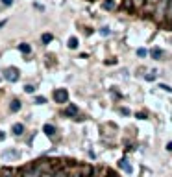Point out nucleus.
<instances>
[{
    "mask_svg": "<svg viewBox=\"0 0 172 177\" xmlns=\"http://www.w3.org/2000/svg\"><path fill=\"white\" fill-rule=\"evenodd\" d=\"M4 78H6L8 81L15 83V81H19L20 72H19V68H15V66H9V68H6V70H4Z\"/></svg>",
    "mask_w": 172,
    "mask_h": 177,
    "instance_id": "nucleus-1",
    "label": "nucleus"
},
{
    "mask_svg": "<svg viewBox=\"0 0 172 177\" xmlns=\"http://www.w3.org/2000/svg\"><path fill=\"white\" fill-rule=\"evenodd\" d=\"M54 102L56 103H67L68 102L67 88H56V91H54Z\"/></svg>",
    "mask_w": 172,
    "mask_h": 177,
    "instance_id": "nucleus-2",
    "label": "nucleus"
},
{
    "mask_svg": "<svg viewBox=\"0 0 172 177\" xmlns=\"http://www.w3.org/2000/svg\"><path fill=\"white\" fill-rule=\"evenodd\" d=\"M118 166H120L122 170H124L126 173H132V172H133V168H132V164H130V161H128L126 157H124V159H120V161H118Z\"/></svg>",
    "mask_w": 172,
    "mask_h": 177,
    "instance_id": "nucleus-3",
    "label": "nucleus"
},
{
    "mask_svg": "<svg viewBox=\"0 0 172 177\" xmlns=\"http://www.w3.org/2000/svg\"><path fill=\"white\" fill-rule=\"evenodd\" d=\"M63 115H65V116H76V118H78V107H76V105H68V107L63 111Z\"/></svg>",
    "mask_w": 172,
    "mask_h": 177,
    "instance_id": "nucleus-4",
    "label": "nucleus"
},
{
    "mask_svg": "<svg viewBox=\"0 0 172 177\" xmlns=\"http://www.w3.org/2000/svg\"><path fill=\"white\" fill-rule=\"evenodd\" d=\"M43 131L46 133L48 137H54L56 135V127L52 125V124H44V127H43Z\"/></svg>",
    "mask_w": 172,
    "mask_h": 177,
    "instance_id": "nucleus-5",
    "label": "nucleus"
},
{
    "mask_svg": "<svg viewBox=\"0 0 172 177\" xmlns=\"http://www.w3.org/2000/svg\"><path fill=\"white\" fill-rule=\"evenodd\" d=\"M150 55H152V59H161V57H163V50L156 46V48L150 50Z\"/></svg>",
    "mask_w": 172,
    "mask_h": 177,
    "instance_id": "nucleus-6",
    "label": "nucleus"
},
{
    "mask_svg": "<svg viewBox=\"0 0 172 177\" xmlns=\"http://www.w3.org/2000/svg\"><path fill=\"white\" fill-rule=\"evenodd\" d=\"M11 131H13V135L19 137V135H22V133H24V125H22V124H15V125L11 127Z\"/></svg>",
    "mask_w": 172,
    "mask_h": 177,
    "instance_id": "nucleus-7",
    "label": "nucleus"
},
{
    "mask_svg": "<svg viewBox=\"0 0 172 177\" xmlns=\"http://www.w3.org/2000/svg\"><path fill=\"white\" fill-rule=\"evenodd\" d=\"M9 111H11V113H17V111H20V102H19V100H13V102L9 103Z\"/></svg>",
    "mask_w": 172,
    "mask_h": 177,
    "instance_id": "nucleus-8",
    "label": "nucleus"
},
{
    "mask_svg": "<svg viewBox=\"0 0 172 177\" xmlns=\"http://www.w3.org/2000/svg\"><path fill=\"white\" fill-rule=\"evenodd\" d=\"M19 50H20L22 54H30V52H32V48H30V44H26V42H22V44H19Z\"/></svg>",
    "mask_w": 172,
    "mask_h": 177,
    "instance_id": "nucleus-9",
    "label": "nucleus"
},
{
    "mask_svg": "<svg viewBox=\"0 0 172 177\" xmlns=\"http://www.w3.org/2000/svg\"><path fill=\"white\" fill-rule=\"evenodd\" d=\"M156 78H157V70H152L150 74H146V76H144L146 81H156Z\"/></svg>",
    "mask_w": 172,
    "mask_h": 177,
    "instance_id": "nucleus-10",
    "label": "nucleus"
},
{
    "mask_svg": "<svg viewBox=\"0 0 172 177\" xmlns=\"http://www.w3.org/2000/svg\"><path fill=\"white\" fill-rule=\"evenodd\" d=\"M68 48H72V50L78 48V39H76V37H70V39H68Z\"/></svg>",
    "mask_w": 172,
    "mask_h": 177,
    "instance_id": "nucleus-11",
    "label": "nucleus"
},
{
    "mask_svg": "<svg viewBox=\"0 0 172 177\" xmlns=\"http://www.w3.org/2000/svg\"><path fill=\"white\" fill-rule=\"evenodd\" d=\"M41 39H43V42H44V44H48V42H50V41H52V39H54V37H52V35H50V33H44V35H43V37H41Z\"/></svg>",
    "mask_w": 172,
    "mask_h": 177,
    "instance_id": "nucleus-12",
    "label": "nucleus"
},
{
    "mask_svg": "<svg viewBox=\"0 0 172 177\" xmlns=\"http://www.w3.org/2000/svg\"><path fill=\"white\" fill-rule=\"evenodd\" d=\"M115 4H113V0H107V2H104V9H113Z\"/></svg>",
    "mask_w": 172,
    "mask_h": 177,
    "instance_id": "nucleus-13",
    "label": "nucleus"
},
{
    "mask_svg": "<svg viewBox=\"0 0 172 177\" xmlns=\"http://www.w3.org/2000/svg\"><path fill=\"white\" fill-rule=\"evenodd\" d=\"M24 91H26L28 94H33V92H35V87H33V85H26V87H24Z\"/></svg>",
    "mask_w": 172,
    "mask_h": 177,
    "instance_id": "nucleus-14",
    "label": "nucleus"
},
{
    "mask_svg": "<svg viewBox=\"0 0 172 177\" xmlns=\"http://www.w3.org/2000/svg\"><path fill=\"white\" fill-rule=\"evenodd\" d=\"M100 35L107 37V35H111V30H109V28H100Z\"/></svg>",
    "mask_w": 172,
    "mask_h": 177,
    "instance_id": "nucleus-15",
    "label": "nucleus"
},
{
    "mask_svg": "<svg viewBox=\"0 0 172 177\" xmlns=\"http://www.w3.org/2000/svg\"><path fill=\"white\" fill-rule=\"evenodd\" d=\"M159 88H163V91H167V92H172V87L170 85H165V83H161Z\"/></svg>",
    "mask_w": 172,
    "mask_h": 177,
    "instance_id": "nucleus-16",
    "label": "nucleus"
},
{
    "mask_svg": "<svg viewBox=\"0 0 172 177\" xmlns=\"http://www.w3.org/2000/svg\"><path fill=\"white\" fill-rule=\"evenodd\" d=\"M146 54H148V52H146L144 48H139V50H137V55H139V57H146Z\"/></svg>",
    "mask_w": 172,
    "mask_h": 177,
    "instance_id": "nucleus-17",
    "label": "nucleus"
},
{
    "mask_svg": "<svg viewBox=\"0 0 172 177\" xmlns=\"http://www.w3.org/2000/svg\"><path fill=\"white\" fill-rule=\"evenodd\" d=\"M35 103L43 105V103H46V98H43V96H37V98H35Z\"/></svg>",
    "mask_w": 172,
    "mask_h": 177,
    "instance_id": "nucleus-18",
    "label": "nucleus"
},
{
    "mask_svg": "<svg viewBox=\"0 0 172 177\" xmlns=\"http://www.w3.org/2000/svg\"><path fill=\"white\" fill-rule=\"evenodd\" d=\"M2 4H4V6H11V4H13V0H2Z\"/></svg>",
    "mask_w": 172,
    "mask_h": 177,
    "instance_id": "nucleus-19",
    "label": "nucleus"
},
{
    "mask_svg": "<svg viewBox=\"0 0 172 177\" xmlns=\"http://www.w3.org/2000/svg\"><path fill=\"white\" fill-rule=\"evenodd\" d=\"M2 177H11V172H9V170H4V175H2Z\"/></svg>",
    "mask_w": 172,
    "mask_h": 177,
    "instance_id": "nucleus-20",
    "label": "nucleus"
},
{
    "mask_svg": "<svg viewBox=\"0 0 172 177\" xmlns=\"http://www.w3.org/2000/svg\"><path fill=\"white\" fill-rule=\"evenodd\" d=\"M137 118H141V120H144V118H146V115H144V113H139V115H137Z\"/></svg>",
    "mask_w": 172,
    "mask_h": 177,
    "instance_id": "nucleus-21",
    "label": "nucleus"
},
{
    "mask_svg": "<svg viewBox=\"0 0 172 177\" xmlns=\"http://www.w3.org/2000/svg\"><path fill=\"white\" fill-rule=\"evenodd\" d=\"M167 149H168V151H172V142H168V144H167Z\"/></svg>",
    "mask_w": 172,
    "mask_h": 177,
    "instance_id": "nucleus-22",
    "label": "nucleus"
},
{
    "mask_svg": "<svg viewBox=\"0 0 172 177\" xmlns=\"http://www.w3.org/2000/svg\"><path fill=\"white\" fill-rule=\"evenodd\" d=\"M6 139V135H4V133H0V140H4Z\"/></svg>",
    "mask_w": 172,
    "mask_h": 177,
    "instance_id": "nucleus-23",
    "label": "nucleus"
},
{
    "mask_svg": "<svg viewBox=\"0 0 172 177\" xmlns=\"http://www.w3.org/2000/svg\"><path fill=\"white\" fill-rule=\"evenodd\" d=\"M6 22H8V20H2V22H0V28H2V26H6Z\"/></svg>",
    "mask_w": 172,
    "mask_h": 177,
    "instance_id": "nucleus-24",
    "label": "nucleus"
},
{
    "mask_svg": "<svg viewBox=\"0 0 172 177\" xmlns=\"http://www.w3.org/2000/svg\"><path fill=\"white\" fill-rule=\"evenodd\" d=\"M152 2H157V0H152Z\"/></svg>",
    "mask_w": 172,
    "mask_h": 177,
    "instance_id": "nucleus-25",
    "label": "nucleus"
}]
</instances>
